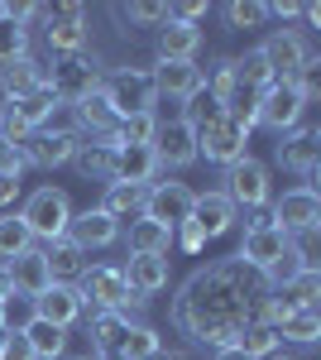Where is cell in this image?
Returning a JSON list of instances; mask_svg holds the SVG:
<instances>
[{"instance_id": "6da1fadb", "label": "cell", "mask_w": 321, "mask_h": 360, "mask_svg": "<svg viewBox=\"0 0 321 360\" xmlns=\"http://www.w3.org/2000/svg\"><path fill=\"white\" fill-rule=\"evenodd\" d=\"M268 293H273V288L264 283V274L244 269L240 259H211V264H202V269L178 288V298H173V322H178L192 341H202V346H211V351H225V346H235L254 322H264Z\"/></svg>"}, {"instance_id": "7a4b0ae2", "label": "cell", "mask_w": 321, "mask_h": 360, "mask_svg": "<svg viewBox=\"0 0 321 360\" xmlns=\"http://www.w3.org/2000/svg\"><path fill=\"white\" fill-rule=\"evenodd\" d=\"M72 288L81 293V303L91 307V312H120V317H130V312L144 307V298H134V293H130V283H125V274H120V264H86ZM134 322H139V317H134Z\"/></svg>"}, {"instance_id": "3957f363", "label": "cell", "mask_w": 321, "mask_h": 360, "mask_svg": "<svg viewBox=\"0 0 321 360\" xmlns=\"http://www.w3.org/2000/svg\"><path fill=\"white\" fill-rule=\"evenodd\" d=\"M288 255H293V236L283 226H273L268 212H249V226H244V240H240V255L235 259H240L244 269H254V274H268Z\"/></svg>"}, {"instance_id": "277c9868", "label": "cell", "mask_w": 321, "mask_h": 360, "mask_svg": "<svg viewBox=\"0 0 321 360\" xmlns=\"http://www.w3.org/2000/svg\"><path fill=\"white\" fill-rule=\"evenodd\" d=\"M106 106L115 111V120H130V115H149L159 91H154V77L144 68H115V72H101V86Z\"/></svg>"}, {"instance_id": "5b68a950", "label": "cell", "mask_w": 321, "mask_h": 360, "mask_svg": "<svg viewBox=\"0 0 321 360\" xmlns=\"http://www.w3.org/2000/svg\"><path fill=\"white\" fill-rule=\"evenodd\" d=\"M15 217L29 226L34 245H39V240L48 245L58 236H67V226H72V197L63 193V188H39V193L25 197V207H20Z\"/></svg>"}, {"instance_id": "8992f818", "label": "cell", "mask_w": 321, "mask_h": 360, "mask_svg": "<svg viewBox=\"0 0 321 360\" xmlns=\"http://www.w3.org/2000/svg\"><path fill=\"white\" fill-rule=\"evenodd\" d=\"M44 44L53 49L58 58H72L86 49V39H91V29H86V5L77 0H67V5H44Z\"/></svg>"}, {"instance_id": "52a82bcc", "label": "cell", "mask_w": 321, "mask_h": 360, "mask_svg": "<svg viewBox=\"0 0 321 360\" xmlns=\"http://www.w3.org/2000/svg\"><path fill=\"white\" fill-rule=\"evenodd\" d=\"M202 154L221 168L240 164L244 154H249V125H240V120H230V115L221 111L216 120H207V125L197 130V159H202Z\"/></svg>"}, {"instance_id": "ba28073f", "label": "cell", "mask_w": 321, "mask_h": 360, "mask_svg": "<svg viewBox=\"0 0 321 360\" xmlns=\"http://www.w3.org/2000/svg\"><path fill=\"white\" fill-rule=\"evenodd\" d=\"M225 202L235 207V212H264V202L273 197V188H268V164H259V159H249L244 154L240 164H230L225 168Z\"/></svg>"}, {"instance_id": "9c48e42d", "label": "cell", "mask_w": 321, "mask_h": 360, "mask_svg": "<svg viewBox=\"0 0 321 360\" xmlns=\"http://www.w3.org/2000/svg\"><path fill=\"white\" fill-rule=\"evenodd\" d=\"M48 86H53L58 106H77V101H86V96L101 86V68H96L86 53L58 58L53 68H48Z\"/></svg>"}, {"instance_id": "30bf717a", "label": "cell", "mask_w": 321, "mask_h": 360, "mask_svg": "<svg viewBox=\"0 0 321 360\" xmlns=\"http://www.w3.org/2000/svg\"><path fill=\"white\" fill-rule=\"evenodd\" d=\"M259 58L268 63L273 82H293L297 68L312 58V44H307L302 29H268V39L259 44Z\"/></svg>"}, {"instance_id": "8fae6325", "label": "cell", "mask_w": 321, "mask_h": 360, "mask_svg": "<svg viewBox=\"0 0 321 360\" xmlns=\"http://www.w3.org/2000/svg\"><path fill=\"white\" fill-rule=\"evenodd\" d=\"M81 144V130H72V125H44V130H34V135L20 144V154H25L29 168H63L72 164V154H77Z\"/></svg>"}, {"instance_id": "7c38bea8", "label": "cell", "mask_w": 321, "mask_h": 360, "mask_svg": "<svg viewBox=\"0 0 321 360\" xmlns=\"http://www.w3.org/2000/svg\"><path fill=\"white\" fill-rule=\"evenodd\" d=\"M192 202H197V193H192L188 183H149L144 188V217L149 221H159L163 231H178V226H188L192 217Z\"/></svg>"}, {"instance_id": "4fadbf2b", "label": "cell", "mask_w": 321, "mask_h": 360, "mask_svg": "<svg viewBox=\"0 0 321 360\" xmlns=\"http://www.w3.org/2000/svg\"><path fill=\"white\" fill-rule=\"evenodd\" d=\"M302 120H307V96H302L293 82H273L264 91V101H259V120H254V125H264V130H273V135L283 139L288 130H297Z\"/></svg>"}, {"instance_id": "5bb4252c", "label": "cell", "mask_w": 321, "mask_h": 360, "mask_svg": "<svg viewBox=\"0 0 321 360\" xmlns=\"http://www.w3.org/2000/svg\"><path fill=\"white\" fill-rule=\"evenodd\" d=\"M273 226H283L288 236H307V231H317L321 226V197L317 188H293V193H283L273 202Z\"/></svg>"}, {"instance_id": "9a60e30c", "label": "cell", "mask_w": 321, "mask_h": 360, "mask_svg": "<svg viewBox=\"0 0 321 360\" xmlns=\"http://www.w3.org/2000/svg\"><path fill=\"white\" fill-rule=\"evenodd\" d=\"M154 159H159V168H188V164H197V130H192L188 120H159Z\"/></svg>"}, {"instance_id": "2e32d148", "label": "cell", "mask_w": 321, "mask_h": 360, "mask_svg": "<svg viewBox=\"0 0 321 360\" xmlns=\"http://www.w3.org/2000/svg\"><path fill=\"white\" fill-rule=\"evenodd\" d=\"M278 164L293 168V173H302V178H312L321 164V130L317 125H297V130H288L283 135V144H278Z\"/></svg>"}, {"instance_id": "e0dca14e", "label": "cell", "mask_w": 321, "mask_h": 360, "mask_svg": "<svg viewBox=\"0 0 321 360\" xmlns=\"http://www.w3.org/2000/svg\"><path fill=\"white\" fill-rule=\"evenodd\" d=\"M34 317L39 322H53V327H72V322H81L86 317V303H81V293L72 288V283H53L48 293H39L34 298Z\"/></svg>"}, {"instance_id": "ac0fdd59", "label": "cell", "mask_w": 321, "mask_h": 360, "mask_svg": "<svg viewBox=\"0 0 321 360\" xmlns=\"http://www.w3.org/2000/svg\"><path fill=\"white\" fill-rule=\"evenodd\" d=\"M159 159H154V149H144V144H115V173H110V183H125V188H149V183H159Z\"/></svg>"}, {"instance_id": "d6986e66", "label": "cell", "mask_w": 321, "mask_h": 360, "mask_svg": "<svg viewBox=\"0 0 321 360\" xmlns=\"http://www.w3.org/2000/svg\"><path fill=\"white\" fill-rule=\"evenodd\" d=\"M235 207L225 202V193H197L192 202V217L188 221L202 231V240H221V236H230V226H235Z\"/></svg>"}, {"instance_id": "ffe728a7", "label": "cell", "mask_w": 321, "mask_h": 360, "mask_svg": "<svg viewBox=\"0 0 321 360\" xmlns=\"http://www.w3.org/2000/svg\"><path fill=\"white\" fill-rule=\"evenodd\" d=\"M125 274V283H130L134 298H154V293H163L168 288V278H173V269H168V255H130V264L120 269Z\"/></svg>"}, {"instance_id": "44dd1931", "label": "cell", "mask_w": 321, "mask_h": 360, "mask_svg": "<svg viewBox=\"0 0 321 360\" xmlns=\"http://www.w3.org/2000/svg\"><path fill=\"white\" fill-rule=\"evenodd\" d=\"M67 240H72V245H81L86 255H91V250H106V245H115V240H120V226L110 221V217L101 212V207H86V212H72Z\"/></svg>"}, {"instance_id": "7402d4cb", "label": "cell", "mask_w": 321, "mask_h": 360, "mask_svg": "<svg viewBox=\"0 0 321 360\" xmlns=\"http://www.w3.org/2000/svg\"><path fill=\"white\" fill-rule=\"evenodd\" d=\"M72 168H77L81 178H91V183L110 188V173H115V139H110V135L81 139L77 154H72Z\"/></svg>"}, {"instance_id": "603a6c76", "label": "cell", "mask_w": 321, "mask_h": 360, "mask_svg": "<svg viewBox=\"0 0 321 360\" xmlns=\"http://www.w3.org/2000/svg\"><path fill=\"white\" fill-rule=\"evenodd\" d=\"M5 269H10V288H15V293H25V298H39V293H48V288H53L48 259H44V250H39V245L25 250L20 259H10Z\"/></svg>"}, {"instance_id": "cb8c5ba5", "label": "cell", "mask_w": 321, "mask_h": 360, "mask_svg": "<svg viewBox=\"0 0 321 360\" xmlns=\"http://www.w3.org/2000/svg\"><path fill=\"white\" fill-rule=\"evenodd\" d=\"M197 49H202L197 25H183V20L159 25V63H197Z\"/></svg>"}, {"instance_id": "d4e9b609", "label": "cell", "mask_w": 321, "mask_h": 360, "mask_svg": "<svg viewBox=\"0 0 321 360\" xmlns=\"http://www.w3.org/2000/svg\"><path fill=\"white\" fill-rule=\"evenodd\" d=\"M149 77H154V91H159V96L188 101V96L202 91V68H197V63H159Z\"/></svg>"}, {"instance_id": "484cf974", "label": "cell", "mask_w": 321, "mask_h": 360, "mask_svg": "<svg viewBox=\"0 0 321 360\" xmlns=\"http://www.w3.org/2000/svg\"><path fill=\"white\" fill-rule=\"evenodd\" d=\"M268 327L278 336V346H283V341H293V346H317L321 341V312L317 307H293V312L273 317Z\"/></svg>"}, {"instance_id": "4316f807", "label": "cell", "mask_w": 321, "mask_h": 360, "mask_svg": "<svg viewBox=\"0 0 321 360\" xmlns=\"http://www.w3.org/2000/svg\"><path fill=\"white\" fill-rule=\"evenodd\" d=\"M39 86H48V68L34 53L20 58V63H10V68H0V91H5V101H20L29 91H39Z\"/></svg>"}, {"instance_id": "83f0119b", "label": "cell", "mask_w": 321, "mask_h": 360, "mask_svg": "<svg viewBox=\"0 0 321 360\" xmlns=\"http://www.w3.org/2000/svg\"><path fill=\"white\" fill-rule=\"evenodd\" d=\"M39 250H44V259H48V274H53V283H77L81 269L91 264V259H86V250L72 245L67 236H58V240H48V245H39Z\"/></svg>"}, {"instance_id": "f1b7e54d", "label": "cell", "mask_w": 321, "mask_h": 360, "mask_svg": "<svg viewBox=\"0 0 321 360\" xmlns=\"http://www.w3.org/2000/svg\"><path fill=\"white\" fill-rule=\"evenodd\" d=\"M5 106L20 115L25 130H44V125L53 120V111H58V96H53V86H39V91H29V96H20V101H5Z\"/></svg>"}, {"instance_id": "f546056e", "label": "cell", "mask_w": 321, "mask_h": 360, "mask_svg": "<svg viewBox=\"0 0 321 360\" xmlns=\"http://www.w3.org/2000/svg\"><path fill=\"white\" fill-rule=\"evenodd\" d=\"M20 336H25V346H29L34 360H63V351H67V332L53 327V322H39V317H34Z\"/></svg>"}, {"instance_id": "4dcf8cb0", "label": "cell", "mask_w": 321, "mask_h": 360, "mask_svg": "<svg viewBox=\"0 0 321 360\" xmlns=\"http://www.w3.org/2000/svg\"><path fill=\"white\" fill-rule=\"evenodd\" d=\"M101 212H106L110 221H139L144 217V188H125V183H110L106 188V202H101Z\"/></svg>"}, {"instance_id": "1f68e13d", "label": "cell", "mask_w": 321, "mask_h": 360, "mask_svg": "<svg viewBox=\"0 0 321 360\" xmlns=\"http://www.w3.org/2000/svg\"><path fill=\"white\" fill-rule=\"evenodd\" d=\"M168 250H173V231H163L149 217L130 221V255H168Z\"/></svg>"}, {"instance_id": "d6a6232c", "label": "cell", "mask_w": 321, "mask_h": 360, "mask_svg": "<svg viewBox=\"0 0 321 360\" xmlns=\"http://www.w3.org/2000/svg\"><path fill=\"white\" fill-rule=\"evenodd\" d=\"M25 250H34V236H29V226L20 221V217H0V264L20 259Z\"/></svg>"}, {"instance_id": "836d02e7", "label": "cell", "mask_w": 321, "mask_h": 360, "mask_svg": "<svg viewBox=\"0 0 321 360\" xmlns=\"http://www.w3.org/2000/svg\"><path fill=\"white\" fill-rule=\"evenodd\" d=\"M29 322H34V298H25V293H5V303H0V332L20 336Z\"/></svg>"}, {"instance_id": "e575fe53", "label": "cell", "mask_w": 321, "mask_h": 360, "mask_svg": "<svg viewBox=\"0 0 321 360\" xmlns=\"http://www.w3.org/2000/svg\"><path fill=\"white\" fill-rule=\"evenodd\" d=\"M230 63H235V82L254 86V91H268V86H273V72H268V63L259 58V49H249V53L230 58Z\"/></svg>"}, {"instance_id": "d590c367", "label": "cell", "mask_w": 321, "mask_h": 360, "mask_svg": "<svg viewBox=\"0 0 321 360\" xmlns=\"http://www.w3.org/2000/svg\"><path fill=\"white\" fill-rule=\"evenodd\" d=\"M154 135H159V115H130V120H120L115 125V144H144V149H154Z\"/></svg>"}, {"instance_id": "8d00e7d4", "label": "cell", "mask_w": 321, "mask_h": 360, "mask_svg": "<svg viewBox=\"0 0 321 360\" xmlns=\"http://www.w3.org/2000/svg\"><path fill=\"white\" fill-rule=\"evenodd\" d=\"M20 58H29V29L0 15V68L20 63Z\"/></svg>"}, {"instance_id": "74e56055", "label": "cell", "mask_w": 321, "mask_h": 360, "mask_svg": "<svg viewBox=\"0 0 321 360\" xmlns=\"http://www.w3.org/2000/svg\"><path fill=\"white\" fill-rule=\"evenodd\" d=\"M235 351H240V356H249V360H268L273 351H283V346H278V336H273V327H264V322H254V327H249V332H244L240 341H235Z\"/></svg>"}, {"instance_id": "f35d334b", "label": "cell", "mask_w": 321, "mask_h": 360, "mask_svg": "<svg viewBox=\"0 0 321 360\" xmlns=\"http://www.w3.org/2000/svg\"><path fill=\"white\" fill-rule=\"evenodd\" d=\"M225 20H230V29H259L268 20V5H259V0H230Z\"/></svg>"}, {"instance_id": "ab89813d", "label": "cell", "mask_w": 321, "mask_h": 360, "mask_svg": "<svg viewBox=\"0 0 321 360\" xmlns=\"http://www.w3.org/2000/svg\"><path fill=\"white\" fill-rule=\"evenodd\" d=\"M293 86L302 91V96H307V101H317V96H321V58H317V53H312L307 63H302V68H297Z\"/></svg>"}, {"instance_id": "60d3db41", "label": "cell", "mask_w": 321, "mask_h": 360, "mask_svg": "<svg viewBox=\"0 0 321 360\" xmlns=\"http://www.w3.org/2000/svg\"><path fill=\"white\" fill-rule=\"evenodd\" d=\"M211 15V5L207 0H183V5H168V20H183V25H197L202 29V20Z\"/></svg>"}, {"instance_id": "b9f144b4", "label": "cell", "mask_w": 321, "mask_h": 360, "mask_svg": "<svg viewBox=\"0 0 321 360\" xmlns=\"http://www.w3.org/2000/svg\"><path fill=\"white\" fill-rule=\"evenodd\" d=\"M125 15H130L134 25H168V5H154V0H139Z\"/></svg>"}, {"instance_id": "7bdbcfd3", "label": "cell", "mask_w": 321, "mask_h": 360, "mask_svg": "<svg viewBox=\"0 0 321 360\" xmlns=\"http://www.w3.org/2000/svg\"><path fill=\"white\" fill-rule=\"evenodd\" d=\"M15 202H20V178L0 173V217H15Z\"/></svg>"}, {"instance_id": "ee69618b", "label": "cell", "mask_w": 321, "mask_h": 360, "mask_svg": "<svg viewBox=\"0 0 321 360\" xmlns=\"http://www.w3.org/2000/svg\"><path fill=\"white\" fill-rule=\"evenodd\" d=\"M173 240H178V245L188 250V255H202V250H207V240H202V231H197V226H178V231H173Z\"/></svg>"}, {"instance_id": "f6af8a7d", "label": "cell", "mask_w": 321, "mask_h": 360, "mask_svg": "<svg viewBox=\"0 0 321 360\" xmlns=\"http://www.w3.org/2000/svg\"><path fill=\"white\" fill-rule=\"evenodd\" d=\"M0 360H34L29 356V346H25V336H10V341H5V356Z\"/></svg>"}, {"instance_id": "bcb514c9", "label": "cell", "mask_w": 321, "mask_h": 360, "mask_svg": "<svg viewBox=\"0 0 321 360\" xmlns=\"http://www.w3.org/2000/svg\"><path fill=\"white\" fill-rule=\"evenodd\" d=\"M268 15H278V20H297V15H302V5H297V0H273V5H268Z\"/></svg>"}, {"instance_id": "7dc6e473", "label": "cell", "mask_w": 321, "mask_h": 360, "mask_svg": "<svg viewBox=\"0 0 321 360\" xmlns=\"http://www.w3.org/2000/svg\"><path fill=\"white\" fill-rule=\"evenodd\" d=\"M149 360H197V356H192L188 346H159V351H154Z\"/></svg>"}, {"instance_id": "c3c4849f", "label": "cell", "mask_w": 321, "mask_h": 360, "mask_svg": "<svg viewBox=\"0 0 321 360\" xmlns=\"http://www.w3.org/2000/svg\"><path fill=\"white\" fill-rule=\"evenodd\" d=\"M5 293H15V288H10V269L0 264V303H5Z\"/></svg>"}, {"instance_id": "681fc988", "label": "cell", "mask_w": 321, "mask_h": 360, "mask_svg": "<svg viewBox=\"0 0 321 360\" xmlns=\"http://www.w3.org/2000/svg\"><path fill=\"white\" fill-rule=\"evenodd\" d=\"M216 360H249V356H240L235 346H225V351H216Z\"/></svg>"}, {"instance_id": "f907efd6", "label": "cell", "mask_w": 321, "mask_h": 360, "mask_svg": "<svg viewBox=\"0 0 321 360\" xmlns=\"http://www.w3.org/2000/svg\"><path fill=\"white\" fill-rule=\"evenodd\" d=\"M268 360H297V356H288V351H273V356H268Z\"/></svg>"}, {"instance_id": "816d5d0a", "label": "cell", "mask_w": 321, "mask_h": 360, "mask_svg": "<svg viewBox=\"0 0 321 360\" xmlns=\"http://www.w3.org/2000/svg\"><path fill=\"white\" fill-rule=\"evenodd\" d=\"M5 341H10V336H5V332H0V356H5Z\"/></svg>"}, {"instance_id": "f5cc1de1", "label": "cell", "mask_w": 321, "mask_h": 360, "mask_svg": "<svg viewBox=\"0 0 321 360\" xmlns=\"http://www.w3.org/2000/svg\"><path fill=\"white\" fill-rule=\"evenodd\" d=\"M86 360H91V356H86Z\"/></svg>"}]
</instances>
